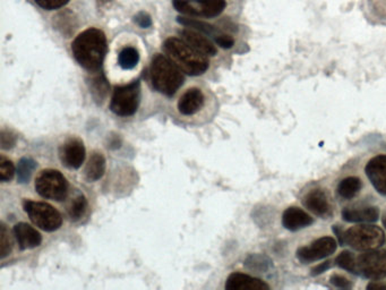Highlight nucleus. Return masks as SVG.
Returning a JSON list of instances; mask_svg holds the SVG:
<instances>
[{
	"label": "nucleus",
	"mask_w": 386,
	"mask_h": 290,
	"mask_svg": "<svg viewBox=\"0 0 386 290\" xmlns=\"http://www.w3.org/2000/svg\"><path fill=\"white\" fill-rule=\"evenodd\" d=\"M337 248V241L333 237L326 236V237L316 239L308 246H301L298 248L296 255H297L298 260L303 264H310V263L331 257L332 254L335 253Z\"/></svg>",
	"instance_id": "9d476101"
},
{
	"label": "nucleus",
	"mask_w": 386,
	"mask_h": 290,
	"mask_svg": "<svg viewBox=\"0 0 386 290\" xmlns=\"http://www.w3.org/2000/svg\"><path fill=\"white\" fill-rule=\"evenodd\" d=\"M167 57L171 59L181 72L190 76H199L205 73L210 66L206 56L190 48L187 43L178 38H169L163 43Z\"/></svg>",
	"instance_id": "f03ea898"
},
{
	"label": "nucleus",
	"mask_w": 386,
	"mask_h": 290,
	"mask_svg": "<svg viewBox=\"0 0 386 290\" xmlns=\"http://www.w3.org/2000/svg\"><path fill=\"white\" fill-rule=\"evenodd\" d=\"M72 51L77 63L89 72L101 68L107 54V38L99 29H87L77 35L72 43Z\"/></svg>",
	"instance_id": "f257e3e1"
},
{
	"label": "nucleus",
	"mask_w": 386,
	"mask_h": 290,
	"mask_svg": "<svg viewBox=\"0 0 386 290\" xmlns=\"http://www.w3.org/2000/svg\"><path fill=\"white\" fill-rule=\"evenodd\" d=\"M15 166L10 160L6 159L5 156L0 158V180L1 182H10L15 176Z\"/></svg>",
	"instance_id": "7c9ffc66"
},
{
	"label": "nucleus",
	"mask_w": 386,
	"mask_h": 290,
	"mask_svg": "<svg viewBox=\"0 0 386 290\" xmlns=\"http://www.w3.org/2000/svg\"><path fill=\"white\" fill-rule=\"evenodd\" d=\"M215 42H217V45L220 46L221 48H224V49H230V48H233V45H235L233 38L230 37L228 34L222 33V32L219 34L218 37L215 38Z\"/></svg>",
	"instance_id": "f704fd0d"
},
{
	"label": "nucleus",
	"mask_w": 386,
	"mask_h": 290,
	"mask_svg": "<svg viewBox=\"0 0 386 290\" xmlns=\"http://www.w3.org/2000/svg\"><path fill=\"white\" fill-rule=\"evenodd\" d=\"M106 159L103 154L100 152H93L90 156L89 161L86 163L85 177L89 182H96L101 179L105 175Z\"/></svg>",
	"instance_id": "aec40b11"
},
{
	"label": "nucleus",
	"mask_w": 386,
	"mask_h": 290,
	"mask_svg": "<svg viewBox=\"0 0 386 290\" xmlns=\"http://www.w3.org/2000/svg\"><path fill=\"white\" fill-rule=\"evenodd\" d=\"M226 6V0H174V7L181 14L206 19L220 15Z\"/></svg>",
	"instance_id": "1a4fd4ad"
},
{
	"label": "nucleus",
	"mask_w": 386,
	"mask_h": 290,
	"mask_svg": "<svg viewBox=\"0 0 386 290\" xmlns=\"http://www.w3.org/2000/svg\"><path fill=\"white\" fill-rule=\"evenodd\" d=\"M12 232H14L16 241L19 243V248L22 250L37 248L42 243V236L40 232L34 229L33 227L30 226L28 223H16Z\"/></svg>",
	"instance_id": "a211bd4d"
},
{
	"label": "nucleus",
	"mask_w": 386,
	"mask_h": 290,
	"mask_svg": "<svg viewBox=\"0 0 386 290\" xmlns=\"http://www.w3.org/2000/svg\"><path fill=\"white\" fill-rule=\"evenodd\" d=\"M140 54L133 47H126L118 56V64L123 70H133L137 66Z\"/></svg>",
	"instance_id": "5701e85b"
},
{
	"label": "nucleus",
	"mask_w": 386,
	"mask_h": 290,
	"mask_svg": "<svg viewBox=\"0 0 386 290\" xmlns=\"http://www.w3.org/2000/svg\"><path fill=\"white\" fill-rule=\"evenodd\" d=\"M16 136L12 134V131L3 129L0 131V145L3 150H10L12 147H15Z\"/></svg>",
	"instance_id": "2f4dec72"
},
{
	"label": "nucleus",
	"mask_w": 386,
	"mask_h": 290,
	"mask_svg": "<svg viewBox=\"0 0 386 290\" xmlns=\"http://www.w3.org/2000/svg\"><path fill=\"white\" fill-rule=\"evenodd\" d=\"M37 168V162L31 158H22L17 166V179L19 183L26 184L31 179L33 171Z\"/></svg>",
	"instance_id": "393cba45"
},
{
	"label": "nucleus",
	"mask_w": 386,
	"mask_h": 290,
	"mask_svg": "<svg viewBox=\"0 0 386 290\" xmlns=\"http://www.w3.org/2000/svg\"><path fill=\"white\" fill-rule=\"evenodd\" d=\"M12 243L10 239V232L7 229L6 225L0 223V257H5L10 255L12 252Z\"/></svg>",
	"instance_id": "c85d7f7f"
},
{
	"label": "nucleus",
	"mask_w": 386,
	"mask_h": 290,
	"mask_svg": "<svg viewBox=\"0 0 386 290\" xmlns=\"http://www.w3.org/2000/svg\"><path fill=\"white\" fill-rule=\"evenodd\" d=\"M334 232H335V235H337V241L340 243V246H344V230L341 229L340 227L334 226L333 227Z\"/></svg>",
	"instance_id": "58836bf2"
},
{
	"label": "nucleus",
	"mask_w": 386,
	"mask_h": 290,
	"mask_svg": "<svg viewBox=\"0 0 386 290\" xmlns=\"http://www.w3.org/2000/svg\"><path fill=\"white\" fill-rule=\"evenodd\" d=\"M362 179L355 176L346 177L341 180L337 187V193L339 198L346 201L353 200V198L358 195L359 192L362 191Z\"/></svg>",
	"instance_id": "412c9836"
},
{
	"label": "nucleus",
	"mask_w": 386,
	"mask_h": 290,
	"mask_svg": "<svg viewBox=\"0 0 386 290\" xmlns=\"http://www.w3.org/2000/svg\"><path fill=\"white\" fill-rule=\"evenodd\" d=\"M181 40L187 43L190 48L196 50L199 54L206 56V57H212L217 55V48L208 38L204 37L199 31L193 30V29H185V30L179 31Z\"/></svg>",
	"instance_id": "4468645a"
},
{
	"label": "nucleus",
	"mask_w": 386,
	"mask_h": 290,
	"mask_svg": "<svg viewBox=\"0 0 386 290\" xmlns=\"http://www.w3.org/2000/svg\"><path fill=\"white\" fill-rule=\"evenodd\" d=\"M108 91H109V86H108L105 77H95L94 80L92 81V93L95 100L102 102L103 99L106 98Z\"/></svg>",
	"instance_id": "c756f323"
},
{
	"label": "nucleus",
	"mask_w": 386,
	"mask_h": 290,
	"mask_svg": "<svg viewBox=\"0 0 386 290\" xmlns=\"http://www.w3.org/2000/svg\"><path fill=\"white\" fill-rule=\"evenodd\" d=\"M366 8L377 21L386 23V0H364Z\"/></svg>",
	"instance_id": "cd10ccee"
},
{
	"label": "nucleus",
	"mask_w": 386,
	"mask_h": 290,
	"mask_svg": "<svg viewBox=\"0 0 386 290\" xmlns=\"http://www.w3.org/2000/svg\"><path fill=\"white\" fill-rule=\"evenodd\" d=\"M335 264L341 269L346 270V271L350 272L353 275H358L357 257L350 250H344L342 253L339 254L335 259Z\"/></svg>",
	"instance_id": "a878e982"
},
{
	"label": "nucleus",
	"mask_w": 386,
	"mask_h": 290,
	"mask_svg": "<svg viewBox=\"0 0 386 290\" xmlns=\"http://www.w3.org/2000/svg\"><path fill=\"white\" fill-rule=\"evenodd\" d=\"M23 209L30 220L44 232H55L62 226V214L49 203L24 200Z\"/></svg>",
	"instance_id": "39448f33"
},
{
	"label": "nucleus",
	"mask_w": 386,
	"mask_h": 290,
	"mask_svg": "<svg viewBox=\"0 0 386 290\" xmlns=\"http://www.w3.org/2000/svg\"><path fill=\"white\" fill-rule=\"evenodd\" d=\"M245 266L251 271L264 273L272 268V261L270 260V257L262 254H251L246 259Z\"/></svg>",
	"instance_id": "4be33fe9"
},
{
	"label": "nucleus",
	"mask_w": 386,
	"mask_h": 290,
	"mask_svg": "<svg viewBox=\"0 0 386 290\" xmlns=\"http://www.w3.org/2000/svg\"><path fill=\"white\" fill-rule=\"evenodd\" d=\"M178 22H179L181 24L187 26V28H192L194 29V30L199 31V32L209 34V35L215 37V39L221 33L220 31H219L218 29H215L213 25L208 24V23H204V22L202 21H197V19L178 17Z\"/></svg>",
	"instance_id": "b1692460"
},
{
	"label": "nucleus",
	"mask_w": 386,
	"mask_h": 290,
	"mask_svg": "<svg viewBox=\"0 0 386 290\" xmlns=\"http://www.w3.org/2000/svg\"><path fill=\"white\" fill-rule=\"evenodd\" d=\"M380 209L373 205H358L342 211V219L346 223H371L378 220Z\"/></svg>",
	"instance_id": "2eb2a0df"
},
{
	"label": "nucleus",
	"mask_w": 386,
	"mask_h": 290,
	"mask_svg": "<svg viewBox=\"0 0 386 290\" xmlns=\"http://www.w3.org/2000/svg\"><path fill=\"white\" fill-rule=\"evenodd\" d=\"M135 23L140 28L147 29L150 28L151 25H152V19H151V16L147 13H138L137 15L135 16Z\"/></svg>",
	"instance_id": "c9c22d12"
},
{
	"label": "nucleus",
	"mask_w": 386,
	"mask_h": 290,
	"mask_svg": "<svg viewBox=\"0 0 386 290\" xmlns=\"http://www.w3.org/2000/svg\"><path fill=\"white\" fill-rule=\"evenodd\" d=\"M382 223H383V226L385 227L386 229V211L384 212L383 218H382Z\"/></svg>",
	"instance_id": "ea45409f"
},
{
	"label": "nucleus",
	"mask_w": 386,
	"mask_h": 290,
	"mask_svg": "<svg viewBox=\"0 0 386 290\" xmlns=\"http://www.w3.org/2000/svg\"><path fill=\"white\" fill-rule=\"evenodd\" d=\"M227 290H269L270 286L261 279L255 278L245 273L233 272L226 281Z\"/></svg>",
	"instance_id": "dca6fc26"
},
{
	"label": "nucleus",
	"mask_w": 386,
	"mask_h": 290,
	"mask_svg": "<svg viewBox=\"0 0 386 290\" xmlns=\"http://www.w3.org/2000/svg\"><path fill=\"white\" fill-rule=\"evenodd\" d=\"M366 176L376 192L386 196V156H374L367 162L365 167Z\"/></svg>",
	"instance_id": "ddd939ff"
},
{
	"label": "nucleus",
	"mask_w": 386,
	"mask_h": 290,
	"mask_svg": "<svg viewBox=\"0 0 386 290\" xmlns=\"http://www.w3.org/2000/svg\"><path fill=\"white\" fill-rule=\"evenodd\" d=\"M35 191L43 199L64 201L67 198L68 182L60 171L46 169L35 179Z\"/></svg>",
	"instance_id": "423d86ee"
},
{
	"label": "nucleus",
	"mask_w": 386,
	"mask_h": 290,
	"mask_svg": "<svg viewBox=\"0 0 386 290\" xmlns=\"http://www.w3.org/2000/svg\"><path fill=\"white\" fill-rule=\"evenodd\" d=\"M37 5L47 10H59L69 3V0H34Z\"/></svg>",
	"instance_id": "473e14b6"
},
{
	"label": "nucleus",
	"mask_w": 386,
	"mask_h": 290,
	"mask_svg": "<svg viewBox=\"0 0 386 290\" xmlns=\"http://www.w3.org/2000/svg\"><path fill=\"white\" fill-rule=\"evenodd\" d=\"M344 243L355 250H374L383 246L385 234L380 227L362 223L344 232Z\"/></svg>",
	"instance_id": "20e7f679"
},
{
	"label": "nucleus",
	"mask_w": 386,
	"mask_h": 290,
	"mask_svg": "<svg viewBox=\"0 0 386 290\" xmlns=\"http://www.w3.org/2000/svg\"><path fill=\"white\" fill-rule=\"evenodd\" d=\"M151 82L161 95L172 97L184 83V73L167 56H154L151 63Z\"/></svg>",
	"instance_id": "7ed1b4c3"
},
{
	"label": "nucleus",
	"mask_w": 386,
	"mask_h": 290,
	"mask_svg": "<svg viewBox=\"0 0 386 290\" xmlns=\"http://www.w3.org/2000/svg\"><path fill=\"white\" fill-rule=\"evenodd\" d=\"M303 205L316 217L328 219L333 216V207L328 192L323 188H313L303 198Z\"/></svg>",
	"instance_id": "9b49d317"
},
{
	"label": "nucleus",
	"mask_w": 386,
	"mask_h": 290,
	"mask_svg": "<svg viewBox=\"0 0 386 290\" xmlns=\"http://www.w3.org/2000/svg\"><path fill=\"white\" fill-rule=\"evenodd\" d=\"M314 223L313 218L305 212L303 209L297 207H290L285 209L282 214V226L290 232H298L305 229Z\"/></svg>",
	"instance_id": "f3484780"
},
{
	"label": "nucleus",
	"mask_w": 386,
	"mask_h": 290,
	"mask_svg": "<svg viewBox=\"0 0 386 290\" xmlns=\"http://www.w3.org/2000/svg\"><path fill=\"white\" fill-rule=\"evenodd\" d=\"M141 97L140 81L117 86L110 101V111L120 117L133 116L137 111Z\"/></svg>",
	"instance_id": "0eeeda50"
},
{
	"label": "nucleus",
	"mask_w": 386,
	"mask_h": 290,
	"mask_svg": "<svg viewBox=\"0 0 386 290\" xmlns=\"http://www.w3.org/2000/svg\"><path fill=\"white\" fill-rule=\"evenodd\" d=\"M86 150L83 140L81 138H71L59 147V159L65 167L69 169H78L85 160Z\"/></svg>",
	"instance_id": "f8f14e48"
},
{
	"label": "nucleus",
	"mask_w": 386,
	"mask_h": 290,
	"mask_svg": "<svg viewBox=\"0 0 386 290\" xmlns=\"http://www.w3.org/2000/svg\"><path fill=\"white\" fill-rule=\"evenodd\" d=\"M367 289L384 290L386 289V284H380V282H378V281H371V284H368Z\"/></svg>",
	"instance_id": "4c0bfd02"
},
{
	"label": "nucleus",
	"mask_w": 386,
	"mask_h": 290,
	"mask_svg": "<svg viewBox=\"0 0 386 290\" xmlns=\"http://www.w3.org/2000/svg\"><path fill=\"white\" fill-rule=\"evenodd\" d=\"M86 210H87V201L83 194H80L72 201L71 205L68 208V214L72 220L77 221L83 217Z\"/></svg>",
	"instance_id": "bb28decb"
},
{
	"label": "nucleus",
	"mask_w": 386,
	"mask_h": 290,
	"mask_svg": "<svg viewBox=\"0 0 386 290\" xmlns=\"http://www.w3.org/2000/svg\"><path fill=\"white\" fill-rule=\"evenodd\" d=\"M331 268V261H325L324 263H319V266H316L314 269H312V275H322L324 272L328 271Z\"/></svg>",
	"instance_id": "e433bc0d"
},
{
	"label": "nucleus",
	"mask_w": 386,
	"mask_h": 290,
	"mask_svg": "<svg viewBox=\"0 0 386 290\" xmlns=\"http://www.w3.org/2000/svg\"><path fill=\"white\" fill-rule=\"evenodd\" d=\"M205 98L197 88L187 90L178 101V111L184 116H192L202 109Z\"/></svg>",
	"instance_id": "6ab92c4d"
},
{
	"label": "nucleus",
	"mask_w": 386,
	"mask_h": 290,
	"mask_svg": "<svg viewBox=\"0 0 386 290\" xmlns=\"http://www.w3.org/2000/svg\"><path fill=\"white\" fill-rule=\"evenodd\" d=\"M330 282L333 284L334 287L340 288V289H349L353 287V284L350 282L349 279H346L344 275H337V273L332 275Z\"/></svg>",
	"instance_id": "72a5a7b5"
},
{
	"label": "nucleus",
	"mask_w": 386,
	"mask_h": 290,
	"mask_svg": "<svg viewBox=\"0 0 386 290\" xmlns=\"http://www.w3.org/2000/svg\"><path fill=\"white\" fill-rule=\"evenodd\" d=\"M358 275L369 280L378 281L386 277V250H364V253L357 257Z\"/></svg>",
	"instance_id": "6e6552de"
}]
</instances>
